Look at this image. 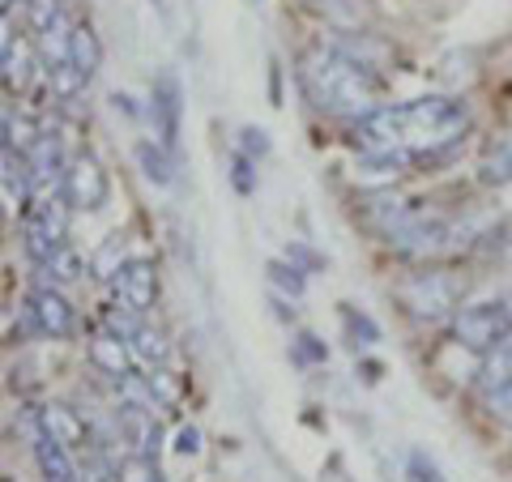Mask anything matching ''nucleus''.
Listing matches in <instances>:
<instances>
[{"mask_svg":"<svg viewBox=\"0 0 512 482\" xmlns=\"http://www.w3.org/2000/svg\"><path fill=\"white\" fill-rule=\"evenodd\" d=\"M116 482H163V474H158L154 457L133 453V457H124V461L116 465Z\"/></svg>","mask_w":512,"mask_h":482,"instance_id":"412c9836","label":"nucleus"},{"mask_svg":"<svg viewBox=\"0 0 512 482\" xmlns=\"http://www.w3.org/2000/svg\"><path fill=\"white\" fill-rule=\"evenodd\" d=\"M406 474H410V482H444V478H440V470H436V461L423 457V453H410Z\"/></svg>","mask_w":512,"mask_h":482,"instance_id":"7c9ffc66","label":"nucleus"},{"mask_svg":"<svg viewBox=\"0 0 512 482\" xmlns=\"http://www.w3.org/2000/svg\"><path fill=\"white\" fill-rule=\"evenodd\" d=\"M128 346H133V359H137V363H146V367H167V359H171L167 333H163V329H154V325H141Z\"/></svg>","mask_w":512,"mask_h":482,"instance_id":"a211bd4d","label":"nucleus"},{"mask_svg":"<svg viewBox=\"0 0 512 482\" xmlns=\"http://www.w3.org/2000/svg\"><path fill=\"white\" fill-rule=\"evenodd\" d=\"M73 482H77V478H73Z\"/></svg>","mask_w":512,"mask_h":482,"instance_id":"58836bf2","label":"nucleus"},{"mask_svg":"<svg viewBox=\"0 0 512 482\" xmlns=\"http://www.w3.org/2000/svg\"><path fill=\"white\" fill-rule=\"evenodd\" d=\"M504 337H512V308L504 299L474 303V308H461L453 316V342L474 350V355H487Z\"/></svg>","mask_w":512,"mask_h":482,"instance_id":"7ed1b4c3","label":"nucleus"},{"mask_svg":"<svg viewBox=\"0 0 512 482\" xmlns=\"http://www.w3.org/2000/svg\"><path fill=\"white\" fill-rule=\"evenodd\" d=\"M116 295L128 303V308H137V312H150L154 308V299H158V273L150 261H128L116 278Z\"/></svg>","mask_w":512,"mask_h":482,"instance_id":"9d476101","label":"nucleus"},{"mask_svg":"<svg viewBox=\"0 0 512 482\" xmlns=\"http://www.w3.org/2000/svg\"><path fill=\"white\" fill-rule=\"evenodd\" d=\"M239 137H244V141H239V146H244L248 154H265V150H269V137L261 133V128H244V133H239Z\"/></svg>","mask_w":512,"mask_h":482,"instance_id":"c9c22d12","label":"nucleus"},{"mask_svg":"<svg viewBox=\"0 0 512 482\" xmlns=\"http://www.w3.org/2000/svg\"><path fill=\"white\" fill-rule=\"evenodd\" d=\"M137 316H141V312H137V308H128V303H124V299L116 303V308H107V312H103V320H107V329H111V333H116V337H124V342H133V333L141 329V320H137Z\"/></svg>","mask_w":512,"mask_h":482,"instance_id":"a878e982","label":"nucleus"},{"mask_svg":"<svg viewBox=\"0 0 512 482\" xmlns=\"http://www.w3.org/2000/svg\"><path fill=\"white\" fill-rule=\"evenodd\" d=\"M269 282H274V286H282V291L291 295V299H299V295H303V269H299V265L274 261V265H269Z\"/></svg>","mask_w":512,"mask_h":482,"instance_id":"c85d7f7f","label":"nucleus"},{"mask_svg":"<svg viewBox=\"0 0 512 482\" xmlns=\"http://www.w3.org/2000/svg\"><path fill=\"white\" fill-rule=\"evenodd\" d=\"M491 414L504 427H512V384H508V389H500V393H491Z\"/></svg>","mask_w":512,"mask_h":482,"instance_id":"72a5a7b5","label":"nucleus"},{"mask_svg":"<svg viewBox=\"0 0 512 482\" xmlns=\"http://www.w3.org/2000/svg\"><path fill=\"white\" fill-rule=\"evenodd\" d=\"M171 150L167 146H154V141H137V163L146 171V180H154L158 188H167L175 175H171Z\"/></svg>","mask_w":512,"mask_h":482,"instance_id":"aec40b11","label":"nucleus"},{"mask_svg":"<svg viewBox=\"0 0 512 482\" xmlns=\"http://www.w3.org/2000/svg\"><path fill=\"white\" fill-rule=\"evenodd\" d=\"M0 52H5V86L9 90H22L26 86V77H30V69H26V52L22 47H13V39H9V30H5V43H0Z\"/></svg>","mask_w":512,"mask_h":482,"instance_id":"b1692460","label":"nucleus"},{"mask_svg":"<svg viewBox=\"0 0 512 482\" xmlns=\"http://www.w3.org/2000/svg\"><path fill=\"white\" fill-rule=\"evenodd\" d=\"M175 453H180V457H197L201 453V431L197 427H180V431H175Z\"/></svg>","mask_w":512,"mask_h":482,"instance_id":"473e14b6","label":"nucleus"},{"mask_svg":"<svg viewBox=\"0 0 512 482\" xmlns=\"http://www.w3.org/2000/svg\"><path fill=\"white\" fill-rule=\"evenodd\" d=\"M124 265H128V261H124V239H120V235H116V239H107V244L99 248V256L90 261L94 278H116Z\"/></svg>","mask_w":512,"mask_h":482,"instance_id":"393cba45","label":"nucleus"},{"mask_svg":"<svg viewBox=\"0 0 512 482\" xmlns=\"http://www.w3.org/2000/svg\"><path fill=\"white\" fill-rule=\"evenodd\" d=\"M69 64L86 77V82H90L94 73H99L103 47H99V35H94L90 26H73V30H69Z\"/></svg>","mask_w":512,"mask_h":482,"instance_id":"dca6fc26","label":"nucleus"},{"mask_svg":"<svg viewBox=\"0 0 512 482\" xmlns=\"http://www.w3.org/2000/svg\"><path fill=\"white\" fill-rule=\"evenodd\" d=\"M299 86L308 94V103L329 116H372L380 82L372 77L363 60L346 56L342 47H312L299 60Z\"/></svg>","mask_w":512,"mask_h":482,"instance_id":"f03ea898","label":"nucleus"},{"mask_svg":"<svg viewBox=\"0 0 512 482\" xmlns=\"http://www.w3.org/2000/svg\"><path fill=\"white\" fill-rule=\"evenodd\" d=\"M128 359H133V346H128L124 337H116V333H103V337H94V342H90V363L99 367L103 376H111V380L133 376V372H128Z\"/></svg>","mask_w":512,"mask_h":482,"instance_id":"ddd939ff","label":"nucleus"},{"mask_svg":"<svg viewBox=\"0 0 512 482\" xmlns=\"http://www.w3.org/2000/svg\"><path fill=\"white\" fill-rule=\"evenodd\" d=\"M342 320H346L350 337H359V333L367 337V346H372L376 337H380V329H376V325H372V320H367V316H355V308H346V312H342Z\"/></svg>","mask_w":512,"mask_h":482,"instance_id":"2f4dec72","label":"nucleus"},{"mask_svg":"<svg viewBox=\"0 0 512 482\" xmlns=\"http://www.w3.org/2000/svg\"><path fill=\"white\" fill-rule=\"evenodd\" d=\"M235 188L244 192V197L256 188V180H252V158L248 154H235Z\"/></svg>","mask_w":512,"mask_h":482,"instance_id":"f704fd0d","label":"nucleus"},{"mask_svg":"<svg viewBox=\"0 0 512 482\" xmlns=\"http://www.w3.org/2000/svg\"><path fill=\"white\" fill-rule=\"evenodd\" d=\"M448 239H453V227L440 218V214H423V210H410V218L397 227L384 244L397 248L402 256H431L448 248Z\"/></svg>","mask_w":512,"mask_h":482,"instance_id":"0eeeda50","label":"nucleus"},{"mask_svg":"<svg viewBox=\"0 0 512 482\" xmlns=\"http://www.w3.org/2000/svg\"><path fill=\"white\" fill-rule=\"evenodd\" d=\"M39 427H43V436H52L64 448H90V427L73 406H60V401L43 406L39 410Z\"/></svg>","mask_w":512,"mask_h":482,"instance_id":"f8f14e48","label":"nucleus"},{"mask_svg":"<svg viewBox=\"0 0 512 482\" xmlns=\"http://www.w3.org/2000/svg\"><path fill=\"white\" fill-rule=\"evenodd\" d=\"M47 73H52V90L60 94V99H73V94H82V90H86V77L77 73L69 60H60L56 69H47Z\"/></svg>","mask_w":512,"mask_h":482,"instance_id":"cd10ccee","label":"nucleus"},{"mask_svg":"<svg viewBox=\"0 0 512 482\" xmlns=\"http://www.w3.org/2000/svg\"><path fill=\"white\" fill-rule=\"evenodd\" d=\"M43 133H35V124L22 120V116H13V111H5V146L9 150H18V154H30V146H35Z\"/></svg>","mask_w":512,"mask_h":482,"instance_id":"4be33fe9","label":"nucleus"},{"mask_svg":"<svg viewBox=\"0 0 512 482\" xmlns=\"http://www.w3.org/2000/svg\"><path fill=\"white\" fill-rule=\"evenodd\" d=\"M22 312H26V329L39 333V337H52V342L73 337V329H77V316L69 308V299H64L56 286H35Z\"/></svg>","mask_w":512,"mask_h":482,"instance_id":"39448f33","label":"nucleus"},{"mask_svg":"<svg viewBox=\"0 0 512 482\" xmlns=\"http://www.w3.org/2000/svg\"><path fill=\"white\" fill-rule=\"evenodd\" d=\"M60 192L73 210H103L107 197H111V184H107V171L99 167V158L77 154L69 163V171H64Z\"/></svg>","mask_w":512,"mask_h":482,"instance_id":"423d86ee","label":"nucleus"},{"mask_svg":"<svg viewBox=\"0 0 512 482\" xmlns=\"http://www.w3.org/2000/svg\"><path fill=\"white\" fill-rule=\"evenodd\" d=\"M39 269H43L47 286H69V282L82 278V256H77L69 244H64V248H56L52 256H47V261H43Z\"/></svg>","mask_w":512,"mask_h":482,"instance_id":"6ab92c4d","label":"nucleus"},{"mask_svg":"<svg viewBox=\"0 0 512 482\" xmlns=\"http://www.w3.org/2000/svg\"><path fill=\"white\" fill-rule=\"evenodd\" d=\"M116 427H120V440H128L137 453L158 457V419L150 406H133V401H120L116 410Z\"/></svg>","mask_w":512,"mask_h":482,"instance_id":"9b49d317","label":"nucleus"},{"mask_svg":"<svg viewBox=\"0 0 512 482\" xmlns=\"http://www.w3.org/2000/svg\"><path fill=\"white\" fill-rule=\"evenodd\" d=\"M150 103V116L158 124V146L175 150V137H180V82H175V73H158Z\"/></svg>","mask_w":512,"mask_h":482,"instance_id":"1a4fd4ad","label":"nucleus"},{"mask_svg":"<svg viewBox=\"0 0 512 482\" xmlns=\"http://www.w3.org/2000/svg\"><path fill=\"white\" fill-rule=\"evenodd\" d=\"M508 180H512V137L500 141L483 163V184H508Z\"/></svg>","mask_w":512,"mask_h":482,"instance_id":"5701e85b","label":"nucleus"},{"mask_svg":"<svg viewBox=\"0 0 512 482\" xmlns=\"http://www.w3.org/2000/svg\"><path fill=\"white\" fill-rule=\"evenodd\" d=\"M470 124V107L461 99H410L397 107H376L372 116H363L355 124V141L363 154H406V158H423L436 154L440 146L466 133Z\"/></svg>","mask_w":512,"mask_h":482,"instance_id":"f257e3e1","label":"nucleus"},{"mask_svg":"<svg viewBox=\"0 0 512 482\" xmlns=\"http://www.w3.org/2000/svg\"><path fill=\"white\" fill-rule=\"evenodd\" d=\"M299 355H303V359H325V350L316 346V337L303 333V337H299Z\"/></svg>","mask_w":512,"mask_h":482,"instance_id":"e433bc0d","label":"nucleus"},{"mask_svg":"<svg viewBox=\"0 0 512 482\" xmlns=\"http://www.w3.org/2000/svg\"><path fill=\"white\" fill-rule=\"evenodd\" d=\"M64 205H69V201L43 197V201H35V210H30L26 222H22L26 256H30L35 265H43L56 248H64V231H69V214H64Z\"/></svg>","mask_w":512,"mask_h":482,"instance_id":"20e7f679","label":"nucleus"},{"mask_svg":"<svg viewBox=\"0 0 512 482\" xmlns=\"http://www.w3.org/2000/svg\"><path fill=\"white\" fill-rule=\"evenodd\" d=\"M478 384H483L487 393H500L512 384V337H504L495 350L483 355V367H478Z\"/></svg>","mask_w":512,"mask_h":482,"instance_id":"f3484780","label":"nucleus"},{"mask_svg":"<svg viewBox=\"0 0 512 482\" xmlns=\"http://www.w3.org/2000/svg\"><path fill=\"white\" fill-rule=\"evenodd\" d=\"M73 448H64L56 444L52 436H39L35 440V461H39V470L47 482H73L77 478V465H73Z\"/></svg>","mask_w":512,"mask_h":482,"instance_id":"2eb2a0df","label":"nucleus"},{"mask_svg":"<svg viewBox=\"0 0 512 482\" xmlns=\"http://www.w3.org/2000/svg\"><path fill=\"white\" fill-rule=\"evenodd\" d=\"M77 474H82L77 482H116V465H107V457L90 444V448H86V461L77 465Z\"/></svg>","mask_w":512,"mask_h":482,"instance_id":"bb28decb","label":"nucleus"},{"mask_svg":"<svg viewBox=\"0 0 512 482\" xmlns=\"http://www.w3.org/2000/svg\"><path fill=\"white\" fill-rule=\"evenodd\" d=\"M5 482H13V478H5Z\"/></svg>","mask_w":512,"mask_h":482,"instance_id":"4c0bfd02","label":"nucleus"},{"mask_svg":"<svg viewBox=\"0 0 512 482\" xmlns=\"http://www.w3.org/2000/svg\"><path fill=\"white\" fill-rule=\"evenodd\" d=\"M402 299H406V308L419 320H440L444 312H453L457 282L444 278V273H419V278H410L402 286Z\"/></svg>","mask_w":512,"mask_h":482,"instance_id":"6e6552de","label":"nucleus"},{"mask_svg":"<svg viewBox=\"0 0 512 482\" xmlns=\"http://www.w3.org/2000/svg\"><path fill=\"white\" fill-rule=\"evenodd\" d=\"M26 163H30V180H35V188H43V184H56V180H64V154H60V141L56 137H39L35 146H30V154H26Z\"/></svg>","mask_w":512,"mask_h":482,"instance_id":"4468645a","label":"nucleus"},{"mask_svg":"<svg viewBox=\"0 0 512 482\" xmlns=\"http://www.w3.org/2000/svg\"><path fill=\"white\" fill-rule=\"evenodd\" d=\"M26 13L35 30H52L60 22V0H26Z\"/></svg>","mask_w":512,"mask_h":482,"instance_id":"c756f323","label":"nucleus"}]
</instances>
